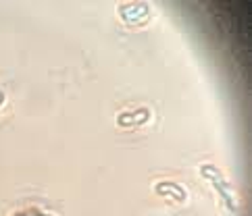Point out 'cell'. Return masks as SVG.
<instances>
[{
  "label": "cell",
  "instance_id": "1",
  "mask_svg": "<svg viewBox=\"0 0 252 216\" xmlns=\"http://www.w3.org/2000/svg\"><path fill=\"white\" fill-rule=\"evenodd\" d=\"M200 175L211 181V185L215 187V191L219 193L221 200L225 202V206H227L231 212H236L238 210L236 195H233V191H231V183L225 179V175L221 173V170L215 164H200Z\"/></svg>",
  "mask_w": 252,
  "mask_h": 216
},
{
  "label": "cell",
  "instance_id": "2",
  "mask_svg": "<svg viewBox=\"0 0 252 216\" xmlns=\"http://www.w3.org/2000/svg\"><path fill=\"white\" fill-rule=\"evenodd\" d=\"M119 15L125 23H140V21H146L150 17V4L148 2H125L119 4Z\"/></svg>",
  "mask_w": 252,
  "mask_h": 216
},
{
  "label": "cell",
  "instance_id": "3",
  "mask_svg": "<svg viewBox=\"0 0 252 216\" xmlns=\"http://www.w3.org/2000/svg\"><path fill=\"white\" fill-rule=\"evenodd\" d=\"M152 116V110L148 106H138L133 110H123L117 116V125L119 127H140V125L148 123Z\"/></svg>",
  "mask_w": 252,
  "mask_h": 216
},
{
  "label": "cell",
  "instance_id": "4",
  "mask_svg": "<svg viewBox=\"0 0 252 216\" xmlns=\"http://www.w3.org/2000/svg\"><path fill=\"white\" fill-rule=\"evenodd\" d=\"M155 191L158 195H165L171 197L175 202H186L188 200V191L184 185H179L177 181H157L155 183Z\"/></svg>",
  "mask_w": 252,
  "mask_h": 216
},
{
  "label": "cell",
  "instance_id": "5",
  "mask_svg": "<svg viewBox=\"0 0 252 216\" xmlns=\"http://www.w3.org/2000/svg\"><path fill=\"white\" fill-rule=\"evenodd\" d=\"M15 216H52V214H46V212H40V210H25V212H19Z\"/></svg>",
  "mask_w": 252,
  "mask_h": 216
},
{
  "label": "cell",
  "instance_id": "6",
  "mask_svg": "<svg viewBox=\"0 0 252 216\" xmlns=\"http://www.w3.org/2000/svg\"><path fill=\"white\" fill-rule=\"evenodd\" d=\"M4 98H6V96H4V92L0 89V108H2V104H4Z\"/></svg>",
  "mask_w": 252,
  "mask_h": 216
}]
</instances>
